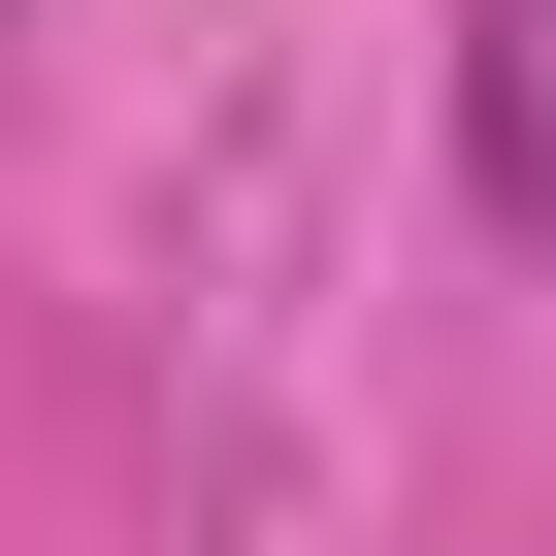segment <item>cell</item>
<instances>
[{"mask_svg":"<svg viewBox=\"0 0 556 556\" xmlns=\"http://www.w3.org/2000/svg\"><path fill=\"white\" fill-rule=\"evenodd\" d=\"M458 164H491V229L556 262V0H458Z\"/></svg>","mask_w":556,"mask_h":556,"instance_id":"1","label":"cell"}]
</instances>
